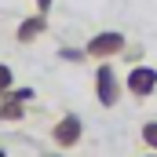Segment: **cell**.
Masks as SVG:
<instances>
[{
  "mask_svg": "<svg viewBox=\"0 0 157 157\" xmlns=\"http://www.w3.org/2000/svg\"><path fill=\"white\" fill-rule=\"evenodd\" d=\"M124 48H128V37H124L121 29H99V33L88 37L84 55H88L91 62H110V59H121V55H124Z\"/></svg>",
  "mask_w": 157,
  "mask_h": 157,
  "instance_id": "cell-1",
  "label": "cell"
},
{
  "mask_svg": "<svg viewBox=\"0 0 157 157\" xmlns=\"http://www.w3.org/2000/svg\"><path fill=\"white\" fill-rule=\"evenodd\" d=\"M121 99H124V80L113 73L110 62H99L95 66V102L102 110H113Z\"/></svg>",
  "mask_w": 157,
  "mask_h": 157,
  "instance_id": "cell-2",
  "label": "cell"
},
{
  "mask_svg": "<svg viewBox=\"0 0 157 157\" xmlns=\"http://www.w3.org/2000/svg\"><path fill=\"white\" fill-rule=\"evenodd\" d=\"M80 139H84V121H80V113H62V117L51 124V143L59 146V150H73V146H80Z\"/></svg>",
  "mask_w": 157,
  "mask_h": 157,
  "instance_id": "cell-3",
  "label": "cell"
},
{
  "mask_svg": "<svg viewBox=\"0 0 157 157\" xmlns=\"http://www.w3.org/2000/svg\"><path fill=\"white\" fill-rule=\"evenodd\" d=\"M124 91L128 95H135L139 102H146L150 95L157 91V70L154 66H132V73H128V80H124Z\"/></svg>",
  "mask_w": 157,
  "mask_h": 157,
  "instance_id": "cell-4",
  "label": "cell"
},
{
  "mask_svg": "<svg viewBox=\"0 0 157 157\" xmlns=\"http://www.w3.org/2000/svg\"><path fill=\"white\" fill-rule=\"evenodd\" d=\"M37 91L33 88H11L4 99H0V124H15V121L26 117V102L33 99Z\"/></svg>",
  "mask_w": 157,
  "mask_h": 157,
  "instance_id": "cell-5",
  "label": "cell"
},
{
  "mask_svg": "<svg viewBox=\"0 0 157 157\" xmlns=\"http://www.w3.org/2000/svg\"><path fill=\"white\" fill-rule=\"evenodd\" d=\"M48 26H51V22H48V15L33 11L29 18H22V22H18V29H15V40H18V44H33V40H40L44 33H48Z\"/></svg>",
  "mask_w": 157,
  "mask_h": 157,
  "instance_id": "cell-6",
  "label": "cell"
},
{
  "mask_svg": "<svg viewBox=\"0 0 157 157\" xmlns=\"http://www.w3.org/2000/svg\"><path fill=\"white\" fill-rule=\"evenodd\" d=\"M139 139H143V146H150V154H157V121H143Z\"/></svg>",
  "mask_w": 157,
  "mask_h": 157,
  "instance_id": "cell-7",
  "label": "cell"
},
{
  "mask_svg": "<svg viewBox=\"0 0 157 157\" xmlns=\"http://www.w3.org/2000/svg\"><path fill=\"white\" fill-rule=\"evenodd\" d=\"M11 88H15V73H11V66H7V62H0V99H4Z\"/></svg>",
  "mask_w": 157,
  "mask_h": 157,
  "instance_id": "cell-8",
  "label": "cell"
},
{
  "mask_svg": "<svg viewBox=\"0 0 157 157\" xmlns=\"http://www.w3.org/2000/svg\"><path fill=\"white\" fill-rule=\"evenodd\" d=\"M59 59H66V62H88L84 48H59Z\"/></svg>",
  "mask_w": 157,
  "mask_h": 157,
  "instance_id": "cell-9",
  "label": "cell"
},
{
  "mask_svg": "<svg viewBox=\"0 0 157 157\" xmlns=\"http://www.w3.org/2000/svg\"><path fill=\"white\" fill-rule=\"evenodd\" d=\"M124 59H128V62H135V66H139V59H143V48H124Z\"/></svg>",
  "mask_w": 157,
  "mask_h": 157,
  "instance_id": "cell-10",
  "label": "cell"
},
{
  "mask_svg": "<svg viewBox=\"0 0 157 157\" xmlns=\"http://www.w3.org/2000/svg\"><path fill=\"white\" fill-rule=\"evenodd\" d=\"M51 4H55V0H33V7H37L40 15H48V11H51Z\"/></svg>",
  "mask_w": 157,
  "mask_h": 157,
  "instance_id": "cell-11",
  "label": "cell"
},
{
  "mask_svg": "<svg viewBox=\"0 0 157 157\" xmlns=\"http://www.w3.org/2000/svg\"><path fill=\"white\" fill-rule=\"evenodd\" d=\"M44 157H66V154H44Z\"/></svg>",
  "mask_w": 157,
  "mask_h": 157,
  "instance_id": "cell-12",
  "label": "cell"
},
{
  "mask_svg": "<svg viewBox=\"0 0 157 157\" xmlns=\"http://www.w3.org/2000/svg\"><path fill=\"white\" fill-rule=\"evenodd\" d=\"M0 157H7V150H4V146H0Z\"/></svg>",
  "mask_w": 157,
  "mask_h": 157,
  "instance_id": "cell-13",
  "label": "cell"
},
{
  "mask_svg": "<svg viewBox=\"0 0 157 157\" xmlns=\"http://www.w3.org/2000/svg\"><path fill=\"white\" fill-rule=\"evenodd\" d=\"M146 157H157V154H146Z\"/></svg>",
  "mask_w": 157,
  "mask_h": 157,
  "instance_id": "cell-14",
  "label": "cell"
}]
</instances>
